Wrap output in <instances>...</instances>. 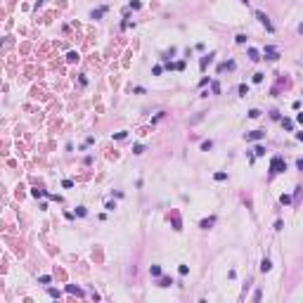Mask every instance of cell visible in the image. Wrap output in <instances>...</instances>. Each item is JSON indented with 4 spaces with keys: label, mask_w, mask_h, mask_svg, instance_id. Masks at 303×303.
<instances>
[{
    "label": "cell",
    "mask_w": 303,
    "mask_h": 303,
    "mask_svg": "<svg viewBox=\"0 0 303 303\" xmlns=\"http://www.w3.org/2000/svg\"><path fill=\"white\" fill-rule=\"evenodd\" d=\"M282 171H287V164H284V159H282V156H272V159H270V173L277 175V173H282Z\"/></svg>",
    "instance_id": "1"
},
{
    "label": "cell",
    "mask_w": 303,
    "mask_h": 303,
    "mask_svg": "<svg viewBox=\"0 0 303 303\" xmlns=\"http://www.w3.org/2000/svg\"><path fill=\"white\" fill-rule=\"evenodd\" d=\"M256 17H258V19H261V22H263V24H265V29H268V31H275V26H272V24H270V22H268V17H265V14H263V12H261V10H258V12H256Z\"/></svg>",
    "instance_id": "2"
},
{
    "label": "cell",
    "mask_w": 303,
    "mask_h": 303,
    "mask_svg": "<svg viewBox=\"0 0 303 303\" xmlns=\"http://www.w3.org/2000/svg\"><path fill=\"white\" fill-rule=\"evenodd\" d=\"M213 57H216V55H213V52H211V55H206V57H201V62H199V66H201V71H204V69H206V66H208V64L213 62Z\"/></svg>",
    "instance_id": "3"
},
{
    "label": "cell",
    "mask_w": 303,
    "mask_h": 303,
    "mask_svg": "<svg viewBox=\"0 0 303 303\" xmlns=\"http://www.w3.org/2000/svg\"><path fill=\"white\" fill-rule=\"evenodd\" d=\"M265 57H268V59H277L279 55H277V50H275V47L268 45V47H265Z\"/></svg>",
    "instance_id": "4"
},
{
    "label": "cell",
    "mask_w": 303,
    "mask_h": 303,
    "mask_svg": "<svg viewBox=\"0 0 303 303\" xmlns=\"http://www.w3.org/2000/svg\"><path fill=\"white\" fill-rule=\"evenodd\" d=\"M263 137V130H251V133H246V140H261Z\"/></svg>",
    "instance_id": "5"
},
{
    "label": "cell",
    "mask_w": 303,
    "mask_h": 303,
    "mask_svg": "<svg viewBox=\"0 0 303 303\" xmlns=\"http://www.w3.org/2000/svg\"><path fill=\"white\" fill-rule=\"evenodd\" d=\"M270 268H272V263H270L268 258H263V261H261V270H263V272H268Z\"/></svg>",
    "instance_id": "6"
},
{
    "label": "cell",
    "mask_w": 303,
    "mask_h": 303,
    "mask_svg": "<svg viewBox=\"0 0 303 303\" xmlns=\"http://www.w3.org/2000/svg\"><path fill=\"white\" fill-rule=\"evenodd\" d=\"M104 12H107V7H100V10H93V14H90V17H93V19H100V17H102Z\"/></svg>",
    "instance_id": "7"
},
{
    "label": "cell",
    "mask_w": 303,
    "mask_h": 303,
    "mask_svg": "<svg viewBox=\"0 0 303 303\" xmlns=\"http://www.w3.org/2000/svg\"><path fill=\"white\" fill-rule=\"evenodd\" d=\"M213 223H216V218H206V220H201V223H199V225H201V227H204V230H208V227H211V225H213Z\"/></svg>",
    "instance_id": "8"
},
{
    "label": "cell",
    "mask_w": 303,
    "mask_h": 303,
    "mask_svg": "<svg viewBox=\"0 0 303 303\" xmlns=\"http://www.w3.org/2000/svg\"><path fill=\"white\" fill-rule=\"evenodd\" d=\"M66 62H69V64L78 62V52H69V55H66Z\"/></svg>",
    "instance_id": "9"
},
{
    "label": "cell",
    "mask_w": 303,
    "mask_h": 303,
    "mask_svg": "<svg viewBox=\"0 0 303 303\" xmlns=\"http://www.w3.org/2000/svg\"><path fill=\"white\" fill-rule=\"evenodd\" d=\"M149 272H152V277H161V268H159V265H152Z\"/></svg>",
    "instance_id": "10"
},
{
    "label": "cell",
    "mask_w": 303,
    "mask_h": 303,
    "mask_svg": "<svg viewBox=\"0 0 303 303\" xmlns=\"http://www.w3.org/2000/svg\"><path fill=\"white\" fill-rule=\"evenodd\" d=\"M66 291H69V294H78V296H83V291H81L78 287H74V284H69V287H66Z\"/></svg>",
    "instance_id": "11"
},
{
    "label": "cell",
    "mask_w": 303,
    "mask_h": 303,
    "mask_svg": "<svg viewBox=\"0 0 303 303\" xmlns=\"http://www.w3.org/2000/svg\"><path fill=\"white\" fill-rule=\"evenodd\" d=\"M249 57H251L254 62H258L261 57H258V50H254V47H249Z\"/></svg>",
    "instance_id": "12"
},
{
    "label": "cell",
    "mask_w": 303,
    "mask_h": 303,
    "mask_svg": "<svg viewBox=\"0 0 303 303\" xmlns=\"http://www.w3.org/2000/svg\"><path fill=\"white\" fill-rule=\"evenodd\" d=\"M171 284H173L171 277H161V279H159V287H171Z\"/></svg>",
    "instance_id": "13"
},
{
    "label": "cell",
    "mask_w": 303,
    "mask_h": 303,
    "mask_svg": "<svg viewBox=\"0 0 303 303\" xmlns=\"http://www.w3.org/2000/svg\"><path fill=\"white\" fill-rule=\"evenodd\" d=\"M282 126H284V128H287V130H291V128H294V121H289V118H284V121H282Z\"/></svg>",
    "instance_id": "14"
},
{
    "label": "cell",
    "mask_w": 303,
    "mask_h": 303,
    "mask_svg": "<svg viewBox=\"0 0 303 303\" xmlns=\"http://www.w3.org/2000/svg\"><path fill=\"white\" fill-rule=\"evenodd\" d=\"M263 154H265V147H261V145H258V147L254 149V156H263Z\"/></svg>",
    "instance_id": "15"
},
{
    "label": "cell",
    "mask_w": 303,
    "mask_h": 303,
    "mask_svg": "<svg viewBox=\"0 0 303 303\" xmlns=\"http://www.w3.org/2000/svg\"><path fill=\"white\" fill-rule=\"evenodd\" d=\"M239 95H249V85H246V83L239 85Z\"/></svg>",
    "instance_id": "16"
},
{
    "label": "cell",
    "mask_w": 303,
    "mask_h": 303,
    "mask_svg": "<svg viewBox=\"0 0 303 303\" xmlns=\"http://www.w3.org/2000/svg\"><path fill=\"white\" fill-rule=\"evenodd\" d=\"M211 147H213V142H211V140H206V142H201V149H206V152H208Z\"/></svg>",
    "instance_id": "17"
},
{
    "label": "cell",
    "mask_w": 303,
    "mask_h": 303,
    "mask_svg": "<svg viewBox=\"0 0 303 303\" xmlns=\"http://www.w3.org/2000/svg\"><path fill=\"white\" fill-rule=\"evenodd\" d=\"M173 227H175V230H182V227H180V218H178V216H173Z\"/></svg>",
    "instance_id": "18"
},
{
    "label": "cell",
    "mask_w": 303,
    "mask_h": 303,
    "mask_svg": "<svg viewBox=\"0 0 303 303\" xmlns=\"http://www.w3.org/2000/svg\"><path fill=\"white\" fill-rule=\"evenodd\" d=\"M249 116H251V118H258V116H261V111H258V109H251V111H249Z\"/></svg>",
    "instance_id": "19"
},
{
    "label": "cell",
    "mask_w": 303,
    "mask_h": 303,
    "mask_svg": "<svg viewBox=\"0 0 303 303\" xmlns=\"http://www.w3.org/2000/svg\"><path fill=\"white\" fill-rule=\"evenodd\" d=\"M133 152H135V154H142V152H145V147H142V145H135Z\"/></svg>",
    "instance_id": "20"
},
{
    "label": "cell",
    "mask_w": 303,
    "mask_h": 303,
    "mask_svg": "<svg viewBox=\"0 0 303 303\" xmlns=\"http://www.w3.org/2000/svg\"><path fill=\"white\" fill-rule=\"evenodd\" d=\"M173 69H178V71H182V69H185V62H178V64H173Z\"/></svg>",
    "instance_id": "21"
},
{
    "label": "cell",
    "mask_w": 303,
    "mask_h": 303,
    "mask_svg": "<svg viewBox=\"0 0 303 303\" xmlns=\"http://www.w3.org/2000/svg\"><path fill=\"white\" fill-rule=\"evenodd\" d=\"M225 178H227L225 173H216V180H218V182H223V180H225Z\"/></svg>",
    "instance_id": "22"
},
{
    "label": "cell",
    "mask_w": 303,
    "mask_h": 303,
    "mask_svg": "<svg viewBox=\"0 0 303 303\" xmlns=\"http://www.w3.org/2000/svg\"><path fill=\"white\" fill-rule=\"evenodd\" d=\"M263 81V74H254V83H261Z\"/></svg>",
    "instance_id": "23"
}]
</instances>
